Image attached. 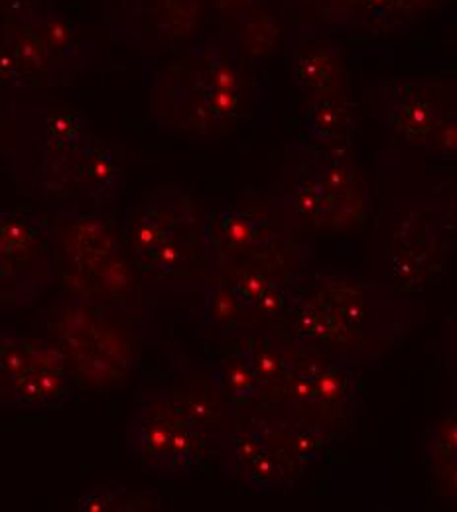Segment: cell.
I'll list each match as a JSON object with an SVG mask.
<instances>
[{"label": "cell", "instance_id": "26", "mask_svg": "<svg viewBox=\"0 0 457 512\" xmlns=\"http://www.w3.org/2000/svg\"><path fill=\"white\" fill-rule=\"evenodd\" d=\"M87 507L93 512L160 511L162 497L150 489L93 485L87 491Z\"/></svg>", "mask_w": 457, "mask_h": 512}, {"label": "cell", "instance_id": "14", "mask_svg": "<svg viewBox=\"0 0 457 512\" xmlns=\"http://www.w3.org/2000/svg\"><path fill=\"white\" fill-rule=\"evenodd\" d=\"M357 132L351 93L312 95L306 103V138L320 146H349Z\"/></svg>", "mask_w": 457, "mask_h": 512}, {"label": "cell", "instance_id": "17", "mask_svg": "<svg viewBox=\"0 0 457 512\" xmlns=\"http://www.w3.org/2000/svg\"><path fill=\"white\" fill-rule=\"evenodd\" d=\"M235 353L255 371L264 384V394L274 392L294 369L292 355L259 331H245L237 341ZM264 400V398H262Z\"/></svg>", "mask_w": 457, "mask_h": 512}, {"label": "cell", "instance_id": "18", "mask_svg": "<svg viewBox=\"0 0 457 512\" xmlns=\"http://www.w3.org/2000/svg\"><path fill=\"white\" fill-rule=\"evenodd\" d=\"M450 0H367L365 32L398 34L406 32L424 18L436 14Z\"/></svg>", "mask_w": 457, "mask_h": 512}, {"label": "cell", "instance_id": "24", "mask_svg": "<svg viewBox=\"0 0 457 512\" xmlns=\"http://www.w3.org/2000/svg\"><path fill=\"white\" fill-rule=\"evenodd\" d=\"M38 339L12 329H0V408H6L16 384L28 373Z\"/></svg>", "mask_w": 457, "mask_h": 512}, {"label": "cell", "instance_id": "11", "mask_svg": "<svg viewBox=\"0 0 457 512\" xmlns=\"http://www.w3.org/2000/svg\"><path fill=\"white\" fill-rule=\"evenodd\" d=\"M205 241L211 258L217 253H249L266 249L272 243L288 239L294 227L268 209L259 215L235 205H225L205 219Z\"/></svg>", "mask_w": 457, "mask_h": 512}, {"label": "cell", "instance_id": "6", "mask_svg": "<svg viewBox=\"0 0 457 512\" xmlns=\"http://www.w3.org/2000/svg\"><path fill=\"white\" fill-rule=\"evenodd\" d=\"M365 91L389 144L424 158L457 111V85L440 77H387Z\"/></svg>", "mask_w": 457, "mask_h": 512}, {"label": "cell", "instance_id": "2", "mask_svg": "<svg viewBox=\"0 0 457 512\" xmlns=\"http://www.w3.org/2000/svg\"><path fill=\"white\" fill-rule=\"evenodd\" d=\"M373 184L353 144L320 146L308 138L286 146L282 180L268 209L294 229L353 233L369 217Z\"/></svg>", "mask_w": 457, "mask_h": 512}, {"label": "cell", "instance_id": "8", "mask_svg": "<svg viewBox=\"0 0 457 512\" xmlns=\"http://www.w3.org/2000/svg\"><path fill=\"white\" fill-rule=\"evenodd\" d=\"M201 223L194 197L182 186H172L131 205L121 219V233L136 258Z\"/></svg>", "mask_w": 457, "mask_h": 512}, {"label": "cell", "instance_id": "19", "mask_svg": "<svg viewBox=\"0 0 457 512\" xmlns=\"http://www.w3.org/2000/svg\"><path fill=\"white\" fill-rule=\"evenodd\" d=\"M367 0H284L296 22L324 26L331 32H365Z\"/></svg>", "mask_w": 457, "mask_h": 512}, {"label": "cell", "instance_id": "13", "mask_svg": "<svg viewBox=\"0 0 457 512\" xmlns=\"http://www.w3.org/2000/svg\"><path fill=\"white\" fill-rule=\"evenodd\" d=\"M125 172V148L95 136L83 158L77 190L93 209L113 213L125 192Z\"/></svg>", "mask_w": 457, "mask_h": 512}, {"label": "cell", "instance_id": "20", "mask_svg": "<svg viewBox=\"0 0 457 512\" xmlns=\"http://www.w3.org/2000/svg\"><path fill=\"white\" fill-rule=\"evenodd\" d=\"M50 284L52 280L26 264L0 237V302L28 306L36 302Z\"/></svg>", "mask_w": 457, "mask_h": 512}, {"label": "cell", "instance_id": "15", "mask_svg": "<svg viewBox=\"0 0 457 512\" xmlns=\"http://www.w3.org/2000/svg\"><path fill=\"white\" fill-rule=\"evenodd\" d=\"M0 237L20 255L58 266L56 231L34 211L0 209Z\"/></svg>", "mask_w": 457, "mask_h": 512}, {"label": "cell", "instance_id": "33", "mask_svg": "<svg viewBox=\"0 0 457 512\" xmlns=\"http://www.w3.org/2000/svg\"><path fill=\"white\" fill-rule=\"evenodd\" d=\"M450 361L457 371V339H450Z\"/></svg>", "mask_w": 457, "mask_h": 512}, {"label": "cell", "instance_id": "12", "mask_svg": "<svg viewBox=\"0 0 457 512\" xmlns=\"http://www.w3.org/2000/svg\"><path fill=\"white\" fill-rule=\"evenodd\" d=\"M203 223L164 241L148 255L136 256L140 272L168 286H186L190 290L199 288L211 260Z\"/></svg>", "mask_w": 457, "mask_h": 512}, {"label": "cell", "instance_id": "31", "mask_svg": "<svg viewBox=\"0 0 457 512\" xmlns=\"http://www.w3.org/2000/svg\"><path fill=\"white\" fill-rule=\"evenodd\" d=\"M436 493L444 503L457 509V457L432 469Z\"/></svg>", "mask_w": 457, "mask_h": 512}, {"label": "cell", "instance_id": "1", "mask_svg": "<svg viewBox=\"0 0 457 512\" xmlns=\"http://www.w3.org/2000/svg\"><path fill=\"white\" fill-rule=\"evenodd\" d=\"M375 272L400 290L436 284L457 253V178L398 146L377 154Z\"/></svg>", "mask_w": 457, "mask_h": 512}, {"label": "cell", "instance_id": "22", "mask_svg": "<svg viewBox=\"0 0 457 512\" xmlns=\"http://www.w3.org/2000/svg\"><path fill=\"white\" fill-rule=\"evenodd\" d=\"M42 36L48 48V54L54 62L58 85L62 79H67L69 73L75 69V60L79 56V32L75 22L67 16L66 12L48 6L42 14Z\"/></svg>", "mask_w": 457, "mask_h": 512}, {"label": "cell", "instance_id": "7", "mask_svg": "<svg viewBox=\"0 0 457 512\" xmlns=\"http://www.w3.org/2000/svg\"><path fill=\"white\" fill-rule=\"evenodd\" d=\"M288 73L308 97L351 93V71L331 30L310 22L292 20L286 30Z\"/></svg>", "mask_w": 457, "mask_h": 512}, {"label": "cell", "instance_id": "32", "mask_svg": "<svg viewBox=\"0 0 457 512\" xmlns=\"http://www.w3.org/2000/svg\"><path fill=\"white\" fill-rule=\"evenodd\" d=\"M446 327H448V341L457 339V308L450 314V318L446 321Z\"/></svg>", "mask_w": 457, "mask_h": 512}, {"label": "cell", "instance_id": "21", "mask_svg": "<svg viewBox=\"0 0 457 512\" xmlns=\"http://www.w3.org/2000/svg\"><path fill=\"white\" fill-rule=\"evenodd\" d=\"M302 469L304 465L284 446L280 434V446L272 444V448L264 451L253 463H249L241 475L251 489L259 493H268L288 491L302 475Z\"/></svg>", "mask_w": 457, "mask_h": 512}, {"label": "cell", "instance_id": "25", "mask_svg": "<svg viewBox=\"0 0 457 512\" xmlns=\"http://www.w3.org/2000/svg\"><path fill=\"white\" fill-rule=\"evenodd\" d=\"M223 448L227 455V461H225L227 473L241 475L249 463H253L264 451L272 448V440L266 428L255 426V424L243 426L233 416V424L229 434L223 440Z\"/></svg>", "mask_w": 457, "mask_h": 512}, {"label": "cell", "instance_id": "5", "mask_svg": "<svg viewBox=\"0 0 457 512\" xmlns=\"http://www.w3.org/2000/svg\"><path fill=\"white\" fill-rule=\"evenodd\" d=\"M306 294L316 298L373 353L402 337L426 316V308L389 282L331 268L310 272Z\"/></svg>", "mask_w": 457, "mask_h": 512}, {"label": "cell", "instance_id": "3", "mask_svg": "<svg viewBox=\"0 0 457 512\" xmlns=\"http://www.w3.org/2000/svg\"><path fill=\"white\" fill-rule=\"evenodd\" d=\"M91 142L89 121L75 107L0 103V156L24 193L42 195L52 205L67 201Z\"/></svg>", "mask_w": 457, "mask_h": 512}, {"label": "cell", "instance_id": "10", "mask_svg": "<svg viewBox=\"0 0 457 512\" xmlns=\"http://www.w3.org/2000/svg\"><path fill=\"white\" fill-rule=\"evenodd\" d=\"M290 329L298 347L343 359L353 367L381 361V355L373 353L359 337H355L327 308L306 292L290 312Z\"/></svg>", "mask_w": 457, "mask_h": 512}, {"label": "cell", "instance_id": "16", "mask_svg": "<svg viewBox=\"0 0 457 512\" xmlns=\"http://www.w3.org/2000/svg\"><path fill=\"white\" fill-rule=\"evenodd\" d=\"M77 384L69 373V365L50 369H28L16 384L6 404L12 410H58L75 398Z\"/></svg>", "mask_w": 457, "mask_h": 512}, {"label": "cell", "instance_id": "9", "mask_svg": "<svg viewBox=\"0 0 457 512\" xmlns=\"http://www.w3.org/2000/svg\"><path fill=\"white\" fill-rule=\"evenodd\" d=\"M184 408L170 390L144 394L129 420L127 448L148 473L168 475L172 436Z\"/></svg>", "mask_w": 457, "mask_h": 512}, {"label": "cell", "instance_id": "27", "mask_svg": "<svg viewBox=\"0 0 457 512\" xmlns=\"http://www.w3.org/2000/svg\"><path fill=\"white\" fill-rule=\"evenodd\" d=\"M457 457V404L450 402L442 414L426 426L422 438V463L432 471Z\"/></svg>", "mask_w": 457, "mask_h": 512}, {"label": "cell", "instance_id": "23", "mask_svg": "<svg viewBox=\"0 0 457 512\" xmlns=\"http://www.w3.org/2000/svg\"><path fill=\"white\" fill-rule=\"evenodd\" d=\"M249 314H255L247 308L231 290L225 278L207 284L203 296V327L213 333H235L243 331L249 325Z\"/></svg>", "mask_w": 457, "mask_h": 512}, {"label": "cell", "instance_id": "4", "mask_svg": "<svg viewBox=\"0 0 457 512\" xmlns=\"http://www.w3.org/2000/svg\"><path fill=\"white\" fill-rule=\"evenodd\" d=\"M162 85V111L178 130L221 134L245 113L247 85L239 54L223 40L186 46Z\"/></svg>", "mask_w": 457, "mask_h": 512}, {"label": "cell", "instance_id": "30", "mask_svg": "<svg viewBox=\"0 0 457 512\" xmlns=\"http://www.w3.org/2000/svg\"><path fill=\"white\" fill-rule=\"evenodd\" d=\"M231 286V290L235 292V296L255 312L259 300H261L264 290L268 288V284L276 278H272L268 272H264L261 268H241L237 270L231 278H225Z\"/></svg>", "mask_w": 457, "mask_h": 512}, {"label": "cell", "instance_id": "28", "mask_svg": "<svg viewBox=\"0 0 457 512\" xmlns=\"http://www.w3.org/2000/svg\"><path fill=\"white\" fill-rule=\"evenodd\" d=\"M211 379L233 402L264 398V384L237 353L211 367Z\"/></svg>", "mask_w": 457, "mask_h": 512}, {"label": "cell", "instance_id": "29", "mask_svg": "<svg viewBox=\"0 0 457 512\" xmlns=\"http://www.w3.org/2000/svg\"><path fill=\"white\" fill-rule=\"evenodd\" d=\"M280 434H282L284 446L302 465L324 461L327 449L333 444L320 430L300 424L296 420L282 422Z\"/></svg>", "mask_w": 457, "mask_h": 512}]
</instances>
